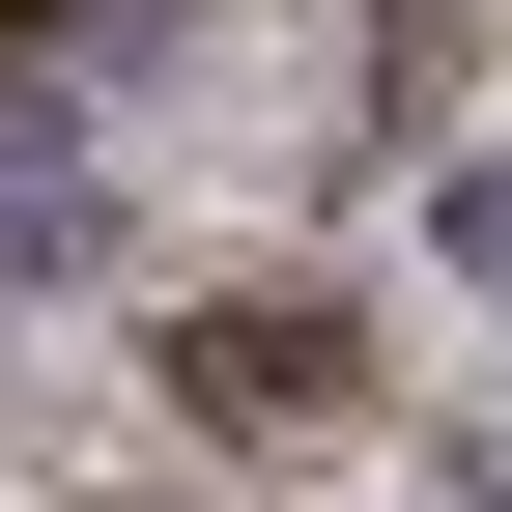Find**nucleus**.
<instances>
[{
    "instance_id": "f257e3e1",
    "label": "nucleus",
    "mask_w": 512,
    "mask_h": 512,
    "mask_svg": "<svg viewBox=\"0 0 512 512\" xmlns=\"http://www.w3.org/2000/svg\"><path fill=\"white\" fill-rule=\"evenodd\" d=\"M171 399H200V427H313V399H342V313H313V285H228V313H171Z\"/></svg>"
}]
</instances>
